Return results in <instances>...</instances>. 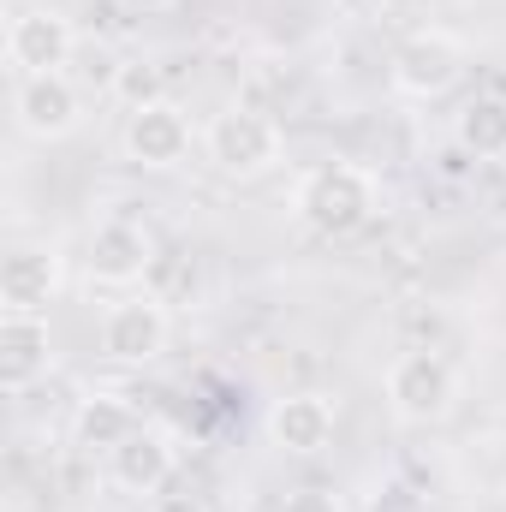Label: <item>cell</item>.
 Masks as SVG:
<instances>
[{
	"mask_svg": "<svg viewBox=\"0 0 506 512\" xmlns=\"http://www.w3.org/2000/svg\"><path fill=\"white\" fill-rule=\"evenodd\" d=\"M292 209H298V221H304L310 233H322V239H352V233H364V227L376 221L381 185H376V173L358 167V161H316V167L298 179Z\"/></svg>",
	"mask_w": 506,
	"mask_h": 512,
	"instance_id": "obj_1",
	"label": "cell"
},
{
	"mask_svg": "<svg viewBox=\"0 0 506 512\" xmlns=\"http://www.w3.org/2000/svg\"><path fill=\"white\" fill-rule=\"evenodd\" d=\"M203 149H209V161H215L227 179H256V173H268V167L280 161L286 137H280V126H274L262 108L233 102V108H221V114L209 120Z\"/></svg>",
	"mask_w": 506,
	"mask_h": 512,
	"instance_id": "obj_2",
	"label": "cell"
},
{
	"mask_svg": "<svg viewBox=\"0 0 506 512\" xmlns=\"http://www.w3.org/2000/svg\"><path fill=\"white\" fill-rule=\"evenodd\" d=\"M381 393L399 423H441L459 399V376L441 352H399L381 376Z\"/></svg>",
	"mask_w": 506,
	"mask_h": 512,
	"instance_id": "obj_3",
	"label": "cell"
},
{
	"mask_svg": "<svg viewBox=\"0 0 506 512\" xmlns=\"http://www.w3.org/2000/svg\"><path fill=\"white\" fill-rule=\"evenodd\" d=\"M459 72H465V42L447 30H417L393 48V90L399 96L435 102L459 84Z\"/></svg>",
	"mask_w": 506,
	"mask_h": 512,
	"instance_id": "obj_4",
	"label": "cell"
},
{
	"mask_svg": "<svg viewBox=\"0 0 506 512\" xmlns=\"http://www.w3.org/2000/svg\"><path fill=\"white\" fill-rule=\"evenodd\" d=\"M155 262H161V256H155L149 227H137V221H126V215H108V221L90 227L84 268H90L96 286H137V280L155 274Z\"/></svg>",
	"mask_w": 506,
	"mask_h": 512,
	"instance_id": "obj_5",
	"label": "cell"
},
{
	"mask_svg": "<svg viewBox=\"0 0 506 512\" xmlns=\"http://www.w3.org/2000/svg\"><path fill=\"white\" fill-rule=\"evenodd\" d=\"M12 114L24 137H42V143H60L72 137L84 120V96L66 72H36V78H18L12 84Z\"/></svg>",
	"mask_w": 506,
	"mask_h": 512,
	"instance_id": "obj_6",
	"label": "cell"
},
{
	"mask_svg": "<svg viewBox=\"0 0 506 512\" xmlns=\"http://www.w3.org/2000/svg\"><path fill=\"white\" fill-rule=\"evenodd\" d=\"M78 36H72V18L48 12V6H30V12H12L6 24V66L12 78H36V72H66Z\"/></svg>",
	"mask_w": 506,
	"mask_h": 512,
	"instance_id": "obj_7",
	"label": "cell"
},
{
	"mask_svg": "<svg viewBox=\"0 0 506 512\" xmlns=\"http://www.w3.org/2000/svg\"><path fill=\"white\" fill-rule=\"evenodd\" d=\"M102 352L114 364H149L167 352V304L161 298H126L102 316Z\"/></svg>",
	"mask_w": 506,
	"mask_h": 512,
	"instance_id": "obj_8",
	"label": "cell"
},
{
	"mask_svg": "<svg viewBox=\"0 0 506 512\" xmlns=\"http://www.w3.org/2000/svg\"><path fill=\"white\" fill-rule=\"evenodd\" d=\"M120 143H126V155L137 167H179L185 149H191V120L173 102H149V108H131L126 114Z\"/></svg>",
	"mask_w": 506,
	"mask_h": 512,
	"instance_id": "obj_9",
	"label": "cell"
},
{
	"mask_svg": "<svg viewBox=\"0 0 506 512\" xmlns=\"http://www.w3.org/2000/svg\"><path fill=\"white\" fill-rule=\"evenodd\" d=\"M54 352H48V322L42 316H24V310H6L0 316V387L18 399L24 387H36L48 376Z\"/></svg>",
	"mask_w": 506,
	"mask_h": 512,
	"instance_id": "obj_10",
	"label": "cell"
},
{
	"mask_svg": "<svg viewBox=\"0 0 506 512\" xmlns=\"http://www.w3.org/2000/svg\"><path fill=\"white\" fill-rule=\"evenodd\" d=\"M334 399H322V393H286L274 411H268V441L280 447V453H298V459H310V453H322L328 441H334Z\"/></svg>",
	"mask_w": 506,
	"mask_h": 512,
	"instance_id": "obj_11",
	"label": "cell"
},
{
	"mask_svg": "<svg viewBox=\"0 0 506 512\" xmlns=\"http://www.w3.org/2000/svg\"><path fill=\"white\" fill-rule=\"evenodd\" d=\"M60 292V256L48 245H18L0 262V304L6 310H24V316H42Z\"/></svg>",
	"mask_w": 506,
	"mask_h": 512,
	"instance_id": "obj_12",
	"label": "cell"
},
{
	"mask_svg": "<svg viewBox=\"0 0 506 512\" xmlns=\"http://www.w3.org/2000/svg\"><path fill=\"white\" fill-rule=\"evenodd\" d=\"M108 477H114L126 495H161V489H167V477H173V447H167L161 435L137 429L126 447H114V453H108Z\"/></svg>",
	"mask_w": 506,
	"mask_h": 512,
	"instance_id": "obj_13",
	"label": "cell"
},
{
	"mask_svg": "<svg viewBox=\"0 0 506 512\" xmlns=\"http://www.w3.org/2000/svg\"><path fill=\"white\" fill-rule=\"evenodd\" d=\"M137 429H143V423H137V411H131L126 399H114V393L84 399V405H78V417H72V441H78L84 453H114V447H126Z\"/></svg>",
	"mask_w": 506,
	"mask_h": 512,
	"instance_id": "obj_14",
	"label": "cell"
},
{
	"mask_svg": "<svg viewBox=\"0 0 506 512\" xmlns=\"http://www.w3.org/2000/svg\"><path fill=\"white\" fill-rule=\"evenodd\" d=\"M453 137L477 161H506V96H471L453 120Z\"/></svg>",
	"mask_w": 506,
	"mask_h": 512,
	"instance_id": "obj_15",
	"label": "cell"
},
{
	"mask_svg": "<svg viewBox=\"0 0 506 512\" xmlns=\"http://www.w3.org/2000/svg\"><path fill=\"white\" fill-rule=\"evenodd\" d=\"M114 96L131 108H149V102H167L161 96V66H149V60H126V66H114Z\"/></svg>",
	"mask_w": 506,
	"mask_h": 512,
	"instance_id": "obj_16",
	"label": "cell"
},
{
	"mask_svg": "<svg viewBox=\"0 0 506 512\" xmlns=\"http://www.w3.org/2000/svg\"><path fill=\"white\" fill-rule=\"evenodd\" d=\"M280 512H340V507H334V495H322V489H298V495H286Z\"/></svg>",
	"mask_w": 506,
	"mask_h": 512,
	"instance_id": "obj_17",
	"label": "cell"
},
{
	"mask_svg": "<svg viewBox=\"0 0 506 512\" xmlns=\"http://www.w3.org/2000/svg\"><path fill=\"white\" fill-rule=\"evenodd\" d=\"M143 512H209L197 495H149V507Z\"/></svg>",
	"mask_w": 506,
	"mask_h": 512,
	"instance_id": "obj_18",
	"label": "cell"
},
{
	"mask_svg": "<svg viewBox=\"0 0 506 512\" xmlns=\"http://www.w3.org/2000/svg\"><path fill=\"white\" fill-rule=\"evenodd\" d=\"M370 512H417V501H411V489H381Z\"/></svg>",
	"mask_w": 506,
	"mask_h": 512,
	"instance_id": "obj_19",
	"label": "cell"
},
{
	"mask_svg": "<svg viewBox=\"0 0 506 512\" xmlns=\"http://www.w3.org/2000/svg\"><path fill=\"white\" fill-rule=\"evenodd\" d=\"M120 6H131V12H167L173 0H120Z\"/></svg>",
	"mask_w": 506,
	"mask_h": 512,
	"instance_id": "obj_20",
	"label": "cell"
}]
</instances>
